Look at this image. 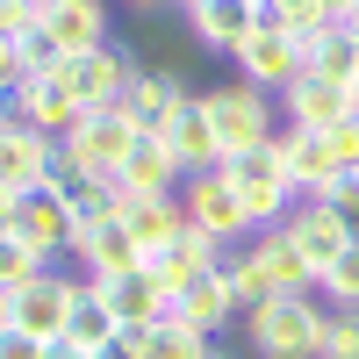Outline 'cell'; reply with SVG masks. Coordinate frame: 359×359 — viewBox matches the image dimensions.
Segmentation results:
<instances>
[{
  "label": "cell",
  "instance_id": "1",
  "mask_svg": "<svg viewBox=\"0 0 359 359\" xmlns=\"http://www.w3.org/2000/svg\"><path fill=\"white\" fill-rule=\"evenodd\" d=\"M259 359H323V302L316 294H273L245 316Z\"/></svg>",
  "mask_w": 359,
  "mask_h": 359
},
{
  "label": "cell",
  "instance_id": "2",
  "mask_svg": "<svg viewBox=\"0 0 359 359\" xmlns=\"http://www.w3.org/2000/svg\"><path fill=\"white\" fill-rule=\"evenodd\" d=\"M223 180L237 187V201H245L252 230H280V223L294 216V187H287L280 144H259V151H237V158H223Z\"/></svg>",
  "mask_w": 359,
  "mask_h": 359
},
{
  "label": "cell",
  "instance_id": "3",
  "mask_svg": "<svg viewBox=\"0 0 359 359\" xmlns=\"http://www.w3.org/2000/svg\"><path fill=\"white\" fill-rule=\"evenodd\" d=\"M201 108H208V130H216V151H223V158L273 144V108H266V86H252V79L208 86Z\"/></svg>",
  "mask_w": 359,
  "mask_h": 359
},
{
  "label": "cell",
  "instance_id": "4",
  "mask_svg": "<svg viewBox=\"0 0 359 359\" xmlns=\"http://www.w3.org/2000/svg\"><path fill=\"white\" fill-rule=\"evenodd\" d=\"M130 144H137V123L123 108H101V115H86V123L57 144V165H72V172H86V180H115L123 172V158H130Z\"/></svg>",
  "mask_w": 359,
  "mask_h": 359
},
{
  "label": "cell",
  "instance_id": "5",
  "mask_svg": "<svg viewBox=\"0 0 359 359\" xmlns=\"http://www.w3.org/2000/svg\"><path fill=\"white\" fill-rule=\"evenodd\" d=\"M144 72V57H130L123 43H108V50H86V57H65V79H72V94L86 115H101V108H123L130 94V79Z\"/></svg>",
  "mask_w": 359,
  "mask_h": 359
},
{
  "label": "cell",
  "instance_id": "6",
  "mask_svg": "<svg viewBox=\"0 0 359 359\" xmlns=\"http://www.w3.org/2000/svg\"><path fill=\"white\" fill-rule=\"evenodd\" d=\"M180 208H187V223L201 237H216V245H237V237L252 230V216H245V201H237V187L223 180V165L216 172H194L187 187H180Z\"/></svg>",
  "mask_w": 359,
  "mask_h": 359
},
{
  "label": "cell",
  "instance_id": "7",
  "mask_svg": "<svg viewBox=\"0 0 359 359\" xmlns=\"http://www.w3.org/2000/svg\"><path fill=\"white\" fill-rule=\"evenodd\" d=\"M15 123H29V130H43V137L65 144L86 123V108H79V94H72L65 72H43V79H22L15 86Z\"/></svg>",
  "mask_w": 359,
  "mask_h": 359
},
{
  "label": "cell",
  "instance_id": "8",
  "mask_svg": "<svg viewBox=\"0 0 359 359\" xmlns=\"http://www.w3.org/2000/svg\"><path fill=\"white\" fill-rule=\"evenodd\" d=\"M273 144H280V165H287L294 201H323V194H331V180H338V151H331V137H323V130H294V123H287Z\"/></svg>",
  "mask_w": 359,
  "mask_h": 359
},
{
  "label": "cell",
  "instance_id": "9",
  "mask_svg": "<svg viewBox=\"0 0 359 359\" xmlns=\"http://www.w3.org/2000/svg\"><path fill=\"white\" fill-rule=\"evenodd\" d=\"M15 237H22V245H36L43 259H57V252H72L79 216L65 208V194L43 180V187H29V194H22V208H15Z\"/></svg>",
  "mask_w": 359,
  "mask_h": 359
},
{
  "label": "cell",
  "instance_id": "10",
  "mask_svg": "<svg viewBox=\"0 0 359 359\" xmlns=\"http://www.w3.org/2000/svg\"><path fill=\"white\" fill-rule=\"evenodd\" d=\"M72 294H79V280H65V273H36L29 287L8 294V316L22 323V331H36L43 345H57V338H65V316H72Z\"/></svg>",
  "mask_w": 359,
  "mask_h": 359
},
{
  "label": "cell",
  "instance_id": "11",
  "mask_svg": "<svg viewBox=\"0 0 359 359\" xmlns=\"http://www.w3.org/2000/svg\"><path fill=\"white\" fill-rule=\"evenodd\" d=\"M187 101H194V94L180 86L172 65H144V72L130 79V94H123V115L137 123V137H165V123H172Z\"/></svg>",
  "mask_w": 359,
  "mask_h": 359
},
{
  "label": "cell",
  "instance_id": "12",
  "mask_svg": "<svg viewBox=\"0 0 359 359\" xmlns=\"http://www.w3.org/2000/svg\"><path fill=\"white\" fill-rule=\"evenodd\" d=\"M230 57H237V79H252V86H280V94L309 72V65H302V43L280 36V29H252V36L237 43Z\"/></svg>",
  "mask_w": 359,
  "mask_h": 359
},
{
  "label": "cell",
  "instance_id": "13",
  "mask_svg": "<svg viewBox=\"0 0 359 359\" xmlns=\"http://www.w3.org/2000/svg\"><path fill=\"white\" fill-rule=\"evenodd\" d=\"M57 137H43V130H29V123H8L0 130V187H15V194H29V187H43V180L57 172Z\"/></svg>",
  "mask_w": 359,
  "mask_h": 359
},
{
  "label": "cell",
  "instance_id": "14",
  "mask_svg": "<svg viewBox=\"0 0 359 359\" xmlns=\"http://www.w3.org/2000/svg\"><path fill=\"white\" fill-rule=\"evenodd\" d=\"M101 294V302L115 309V323H165L172 316V294L158 287L151 266H130V273H101V280H86Z\"/></svg>",
  "mask_w": 359,
  "mask_h": 359
},
{
  "label": "cell",
  "instance_id": "15",
  "mask_svg": "<svg viewBox=\"0 0 359 359\" xmlns=\"http://www.w3.org/2000/svg\"><path fill=\"white\" fill-rule=\"evenodd\" d=\"M72 259L86 266V280H101V273H130V266H144V245L130 237L123 216H101V223H79Z\"/></svg>",
  "mask_w": 359,
  "mask_h": 359
},
{
  "label": "cell",
  "instance_id": "16",
  "mask_svg": "<svg viewBox=\"0 0 359 359\" xmlns=\"http://www.w3.org/2000/svg\"><path fill=\"white\" fill-rule=\"evenodd\" d=\"M180 187H187V172H180L172 144L165 137H137L123 172H115V194H180Z\"/></svg>",
  "mask_w": 359,
  "mask_h": 359
},
{
  "label": "cell",
  "instance_id": "17",
  "mask_svg": "<svg viewBox=\"0 0 359 359\" xmlns=\"http://www.w3.org/2000/svg\"><path fill=\"white\" fill-rule=\"evenodd\" d=\"M287 237L302 245V259H309V273H316V287H323V273H331V259L352 245V230L331 216L323 201H294V216H287Z\"/></svg>",
  "mask_w": 359,
  "mask_h": 359
},
{
  "label": "cell",
  "instance_id": "18",
  "mask_svg": "<svg viewBox=\"0 0 359 359\" xmlns=\"http://www.w3.org/2000/svg\"><path fill=\"white\" fill-rule=\"evenodd\" d=\"M280 101H287V123H294V130H338L345 115H359V108H352V86L316 79V72H302Z\"/></svg>",
  "mask_w": 359,
  "mask_h": 359
},
{
  "label": "cell",
  "instance_id": "19",
  "mask_svg": "<svg viewBox=\"0 0 359 359\" xmlns=\"http://www.w3.org/2000/svg\"><path fill=\"white\" fill-rule=\"evenodd\" d=\"M172 316H180V323H194V331H208V338H216L223 323L237 316V302H230V273H223V259L208 266V273H194L187 287L172 294Z\"/></svg>",
  "mask_w": 359,
  "mask_h": 359
},
{
  "label": "cell",
  "instance_id": "20",
  "mask_svg": "<svg viewBox=\"0 0 359 359\" xmlns=\"http://www.w3.org/2000/svg\"><path fill=\"white\" fill-rule=\"evenodd\" d=\"M216 259H223V245H216V237H201L194 223L180 230L172 245L144 252V266H151V273H158V287H165V294H180V287H187L194 273H208V266H216Z\"/></svg>",
  "mask_w": 359,
  "mask_h": 359
},
{
  "label": "cell",
  "instance_id": "21",
  "mask_svg": "<svg viewBox=\"0 0 359 359\" xmlns=\"http://www.w3.org/2000/svg\"><path fill=\"white\" fill-rule=\"evenodd\" d=\"M187 29L208 50H237L259 29V0H187Z\"/></svg>",
  "mask_w": 359,
  "mask_h": 359
},
{
  "label": "cell",
  "instance_id": "22",
  "mask_svg": "<svg viewBox=\"0 0 359 359\" xmlns=\"http://www.w3.org/2000/svg\"><path fill=\"white\" fill-rule=\"evenodd\" d=\"M115 216L130 223V237L144 252H158V245H172L180 230H187V208H180V194H123L115 201Z\"/></svg>",
  "mask_w": 359,
  "mask_h": 359
},
{
  "label": "cell",
  "instance_id": "23",
  "mask_svg": "<svg viewBox=\"0 0 359 359\" xmlns=\"http://www.w3.org/2000/svg\"><path fill=\"white\" fill-rule=\"evenodd\" d=\"M165 144H172V158H180V172H187V180L223 165V151H216V130H208V108H201V94H194L187 108H180L172 123H165Z\"/></svg>",
  "mask_w": 359,
  "mask_h": 359
},
{
  "label": "cell",
  "instance_id": "24",
  "mask_svg": "<svg viewBox=\"0 0 359 359\" xmlns=\"http://www.w3.org/2000/svg\"><path fill=\"white\" fill-rule=\"evenodd\" d=\"M50 36L65 43V57H86V50H108V8L101 0H57V8H43Z\"/></svg>",
  "mask_w": 359,
  "mask_h": 359
},
{
  "label": "cell",
  "instance_id": "25",
  "mask_svg": "<svg viewBox=\"0 0 359 359\" xmlns=\"http://www.w3.org/2000/svg\"><path fill=\"white\" fill-rule=\"evenodd\" d=\"M302 65H309L316 79L352 86V79H359V36H352L345 22H323L316 36H302Z\"/></svg>",
  "mask_w": 359,
  "mask_h": 359
},
{
  "label": "cell",
  "instance_id": "26",
  "mask_svg": "<svg viewBox=\"0 0 359 359\" xmlns=\"http://www.w3.org/2000/svg\"><path fill=\"white\" fill-rule=\"evenodd\" d=\"M252 252L266 259V273H273V287H280V294H316V273H309L302 245L287 237V223H280V230H259V245H252Z\"/></svg>",
  "mask_w": 359,
  "mask_h": 359
},
{
  "label": "cell",
  "instance_id": "27",
  "mask_svg": "<svg viewBox=\"0 0 359 359\" xmlns=\"http://www.w3.org/2000/svg\"><path fill=\"white\" fill-rule=\"evenodd\" d=\"M115 331H123V323H115V309H108L101 294L79 280V294H72V316H65V345H79V352H101Z\"/></svg>",
  "mask_w": 359,
  "mask_h": 359
},
{
  "label": "cell",
  "instance_id": "28",
  "mask_svg": "<svg viewBox=\"0 0 359 359\" xmlns=\"http://www.w3.org/2000/svg\"><path fill=\"white\" fill-rule=\"evenodd\" d=\"M223 273H230V302L245 309V316H252V309H266V302L280 294V287H273V273H266V259H259L252 245L237 252V259H223Z\"/></svg>",
  "mask_w": 359,
  "mask_h": 359
},
{
  "label": "cell",
  "instance_id": "29",
  "mask_svg": "<svg viewBox=\"0 0 359 359\" xmlns=\"http://www.w3.org/2000/svg\"><path fill=\"white\" fill-rule=\"evenodd\" d=\"M208 331H194V323H180V316H165V323H151V352L144 359H208Z\"/></svg>",
  "mask_w": 359,
  "mask_h": 359
},
{
  "label": "cell",
  "instance_id": "30",
  "mask_svg": "<svg viewBox=\"0 0 359 359\" xmlns=\"http://www.w3.org/2000/svg\"><path fill=\"white\" fill-rule=\"evenodd\" d=\"M36 273H50V259H43L36 245H22V237L8 230V237H0V294H15V287H29Z\"/></svg>",
  "mask_w": 359,
  "mask_h": 359
},
{
  "label": "cell",
  "instance_id": "31",
  "mask_svg": "<svg viewBox=\"0 0 359 359\" xmlns=\"http://www.w3.org/2000/svg\"><path fill=\"white\" fill-rule=\"evenodd\" d=\"M22 79H43V72H65V43L50 36V22H36V29H22Z\"/></svg>",
  "mask_w": 359,
  "mask_h": 359
},
{
  "label": "cell",
  "instance_id": "32",
  "mask_svg": "<svg viewBox=\"0 0 359 359\" xmlns=\"http://www.w3.org/2000/svg\"><path fill=\"white\" fill-rule=\"evenodd\" d=\"M323 294H331L338 309H359V237L331 259V273H323Z\"/></svg>",
  "mask_w": 359,
  "mask_h": 359
},
{
  "label": "cell",
  "instance_id": "33",
  "mask_svg": "<svg viewBox=\"0 0 359 359\" xmlns=\"http://www.w3.org/2000/svg\"><path fill=\"white\" fill-rule=\"evenodd\" d=\"M359 352V309H323V359H352Z\"/></svg>",
  "mask_w": 359,
  "mask_h": 359
},
{
  "label": "cell",
  "instance_id": "34",
  "mask_svg": "<svg viewBox=\"0 0 359 359\" xmlns=\"http://www.w3.org/2000/svg\"><path fill=\"white\" fill-rule=\"evenodd\" d=\"M323 208H331V216H338V223H345V230L359 237V180H352V172H338V180H331V194H323Z\"/></svg>",
  "mask_w": 359,
  "mask_h": 359
},
{
  "label": "cell",
  "instance_id": "35",
  "mask_svg": "<svg viewBox=\"0 0 359 359\" xmlns=\"http://www.w3.org/2000/svg\"><path fill=\"white\" fill-rule=\"evenodd\" d=\"M144 352H151V323H123V331H115L94 359H144Z\"/></svg>",
  "mask_w": 359,
  "mask_h": 359
},
{
  "label": "cell",
  "instance_id": "36",
  "mask_svg": "<svg viewBox=\"0 0 359 359\" xmlns=\"http://www.w3.org/2000/svg\"><path fill=\"white\" fill-rule=\"evenodd\" d=\"M0 359H50V345L36 331H22V323H0Z\"/></svg>",
  "mask_w": 359,
  "mask_h": 359
},
{
  "label": "cell",
  "instance_id": "37",
  "mask_svg": "<svg viewBox=\"0 0 359 359\" xmlns=\"http://www.w3.org/2000/svg\"><path fill=\"white\" fill-rule=\"evenodd\" d=\"M331 137V151H338V172H359V115H345L338 130H323Z\"/></svg>",
  "mask_w": 359,
  "mask_h": 359
},
{
  "label": "cell",
  "instance_id": "38",
  "mask_svg": "<svg viewBox=\"0 0 359 359\" xmlns=\"http://www.w3.org/2000/svg\"><path fill=\"white\" fill-rule=\"evenodd\" d=\"M15 86H22V43L0 29V94H15Z\"/></svg>",
  "mask_w": 359,
  "mask_h": 359
},
{
  "label": "cell",
  "instance_id": "39",
  "mask_svg": "<svg viewBox=\"0 0 359 359\" xmlns=\"http://www.w3.org/2000/svg\"><path fill=\"white\" fill-rule=\"evenodd\" d=\"M15 208H22V194H15V187H0V237L15 230Z\"/></svg>",
  "mask_w": 359,
  "mask_h": 359
},
{
  "label": "cell",
  "instance_id": "40",
  "mask_svg": "<svg viewBox=\"0 0 359 359\" xmlns=\"http://www.w3.org/2000/svg\"><path fill=\"white\" fill-rule=\"evenodd\" d=\"M316 8L331 15V22H352V8H359V0H316Z\"/></svg>",
  "mask_w": 359,
  "mask_h": 359
},
{
  "label": "cell",
  "instance_id": "41",
  "mask_svg": "<svg viewBox=\"0 0 359 359\" xmlns=\"http://www.w3.org/2000/svg\"><path fill=\"white\" fill-rule=\"evenodd\" d=\"M50 359H94V352H79V345H65V338H57V345H50Z\"/></svg>",
  "mask_w": 359,
  "mask_h": 359
},
{
  "label": "cell",
  "instance_id": "42",
  "mask_svg": "<svg viewBox=\"0 0 359 359\" xmlns=\"http://www.w3.org/2000/svg\"><path fill=\"white\" fill-rule=\"evenodd\" d=\"M15 123V94H0V130H8Z\"/></svg>",
  "mask_w": 359,
  "mask_h": 359
},
{
  "label": "cell",
  "instance_id": "43",
  "mask_svg": "<svg viewBox=\"0 0 359 359\" xmlns=\"http://www.w3.org/2000/svg\"><path fill=\"white\" fill-rule=\"evenodd\" d=\"M208 359H230V352H223V345H208Z\"/></svg>",
  "mask_w": 359,
  "mask_h": 359
},
{
  "label": "cell",
  "instance_id": "44",
  "mask_svg": "<svg viewBox=\"0 0 359 359\" xmlns=\"http://www.w3.org/2000/svg\"><path fill=\"white\" fill-rule=\"evenodd\" d=\"M345 29H352V36H359V8H352V22H345Z\"/></svg>",
  "mask_w": 359,
  "mask_h": 359
},
{
  "label": "cell",
  "instance_id": "45",
  "mask_svg": "<svg viewBox=\"0 0 359 359\" xmlns=\"http://www.w3.org/2000/svg\"><path fill=\"white\" fill-rule=\"evenodd\" d=\"M130 8H158V0H130Z\"/></svg>",
  "mask_w": 359,
  "mask_h": 359
},
{
  "label": "cell",
  "instance_id": "46",
  "mask_svg": "<svg viewBox=\"0 0 359 359\" xmlns=\"http://www.w3.org/2000/svg\"><path fill=\"white\" fill-rule=\"evenodd\" d=\"M352 108H359V79H352Z\"/></svg>",
  "mask_w": 359,
  "mask_h": 359
},
{
  "label": "cell",
  "instance_id": "47",
  "mask_svg": "<svg viewBox=\"0 0 359 359\" xmlns=\"http://www.w3.org/2000/svg\"><path fill=\"white\" fill-rule=\"evenodd\" d=\"M36 8H57V0H36Z\"/></svg>",
  "mask_w": 359,
  "mask_h": 359
},
{
  "label": "cell",
  "instance_id": "48",
  "mask_svg": "<svg viewBox=\"0 0 359 359\" xmlns=\"http://www.w3.org/2000/svg\"><path fill=\"white\" fill-rule=\"evenodd\" d=\"M352 180H359V172H352Z\"/></svg>",
  "mask_w": 359,
  "mask_h": 359
},
{
  "label": "cell",
  "instance_id": "49",
  "mask_svg": "<svg viewBox=\"0 0 359 359\" xmlns=\"http://www.w3.org/2000/svg\"><path fill=\"white\" fill-rule=\"evenodd\" d=\"M352 359H359V352H352Z\"/></svg>",
  "mask_w": 359,
  "mask_h": 359
}]
</instances>
